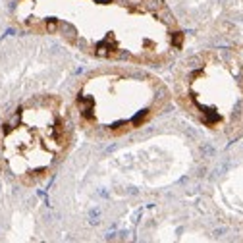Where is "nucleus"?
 Segmentation results:
<instances>
[{
    "mask_svg": "<svg viewBox=\"0 0 243 243\" xmlns=\"http://www.w3.org/2000/svg\"><path fill=\"white\" fill-rule=\"evenodd\" d=\"M14 23L50 35L98 60L166 66L183 46V31L162 0H15Z\"/></svg>",
    "mask_w": 243,
    "mask_h": 243,
    "instance_id": "nucleus-1",
    "label": "nucleus"
},
{
    "mask_svg": "<svg viewBox=\"0 0 243 243\" xmlns=\"http://www.w3.org/2000/svg\"><path fill=\"white\" fill-rule=\"evenodd\" d=\"M170 102V87L143 66H102L75 83L70 114L87 135L116 139L145 128Z\"/></svg>",
    "mask_w": 243,
    "mask_h": 243,
    "instance_id": "nucleus-2",
    "label": "nucleus"
},
{
    "mask_svg": "<svg viewBox=\"0 0 243 243\" xmlns=\"http://www.w3.org/2000/svg\"><path fill=\"white\" fill-rule=\"evenodd\" d=\"M73 145V118L58 95L22 100L0 124V174L23 187L48 179Z\"/></svg>",
    "mask_w": 243,
    "mask_h": 243,
    "instance_id": "nucleus-3",
    "label": "nucleus"
},
{
    "mask_svg": "<svg viewBox=\"0 0 243 243\" xmlns=\"http://www.w3.org/2000/svg\"><path fill=\"white\" fill-rule=\"evenodd\" d=\"M172 98L201 128L243 133V56L228 48L201 50L174 70Z\"/></svg>",
    "mask_w": 243,
    "mask_h": 243,
    "instance_id": "nucleus-4",
    "label": "nucleus"
}]
</instances>
